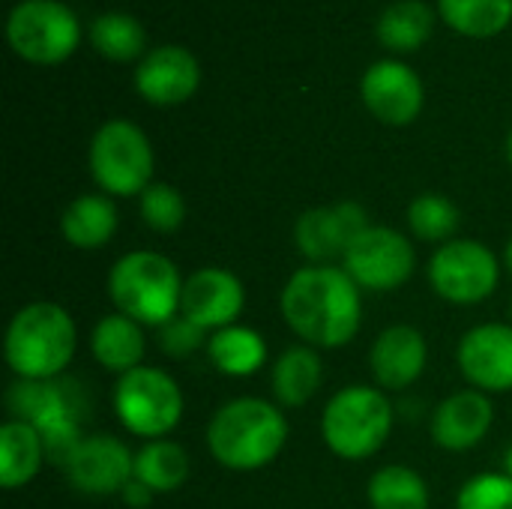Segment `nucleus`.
Returning <instances> with one entry per match:
<instances>
[{
  "mask_svg": "<svg viewBox=\"0 0 512 509\" xmlns=\"http://www.w3.org/2000/svg\"><path fill=\"white\" fill-rule=\"evenodd\" d=\"M507 159H510V165H512V132H510V138H507Z\"/></svg>",
  "mask_w": 512,
  "mask_h": 509,
  "instance_id": "c9c22d12",
  "label": "nucleus"
},
{
  "mask_svg": "<svg viewBox=\"0 0 512 509\" xmlns=\"http://www.w3.org/2000/svg\"><path fill=\"white\" fill-rule=\"evenodd\" d=\"M60 231L75 249H99L117 231V210L105 195H81L63 210Z\"/></svg>",
  "mask_w": 512,
  "mask_h": 509,
  "instance_id": "4be33fe9",
  "label": "nucleus"
},
{
  "mask_svg": "<svg viewBox=\"0 0 512 509\" xmlns=\"http://www.w3.org/2000/svg\"><path fill=\"white\" fill-rule=\"evenodd\" d=\"M87 39H90L93 51L102 54L111 63L141 60L144 57V48H147V30H144V24L135 15L117 12V9L96 15L93 24H90V30H87Z\"/></svg>",
  "mask_w": 512,
  "mask_h": 509,
  "instance_id": "5701e85b",
  "label": "nucleus"
},
{
  "mask_svg": "<svg viewBox=\"0 0 512 509\" xmlns=\"http://www.w3.org/2000/svg\"><path fill=\"white\" fill-rule=\"evenodd\" d=\"M207 339V330H201L198 324H192L189 318H174L162 327L159 333V348L171 357H186L192 351H198Z\"/></svg>",
  "mask_w": 512,
  "mask_h": 509,
  "instance_id": "2f4dec72",
  "label": "nucleus"
},
{
  "mask_svg": "<svg viewBox=\"0 0 512 509\" xmlns=\"http://www.w3.org/2000/svg\"><path fill=\"white\" fill-rule=\"evenodd\" d=\"M366 228V210L354 201H342L333 207L306 210L297 219L294 237L309 261H330L336 255H345L354 237Z\"/></svg>",
  "mask_w": 512,
  "mask_h": 509,
  "instance_id": "2eb2a0df",
  "label": "nucleus"
},
{
  "mask_svg": "<svg viewBox=\"0 0 512 509\" xmlns=\"http://www.w3.org/2000/svg\"><path fill=\"white\" fill-rule=\"evenodd\" d=\"M9 48L33 66H57L81 45L78 15L60 0H18L6 18Z\"/></svg>",
  "mask_w": 512,
  "mask_h": 509,
  "instance_id": "423d86ee",
  "label": "nucleus"
},
{
  "mask_svg": "<svg viewBox=\"0 0 512 509\" xmlns=\"http://www.w3.org/2000/svg\"><path fill=\"white\" fill-rule=\"evenodd\" d=\"M456 509H512V480L507 474L471 477L459 492Z\"/></svg>",
  "mask_w": 512,
  "mask_h": 509,
  "instance_id": "7c9ffc66",
  "label": "nucleus"
},
{
  "mask_svg": "<svg viewBox=\"0 0 512 509\" xmlns=\"http://www.w3.org/2000/svg\"><path fill=\"white\" fill-rule=\"evenodd\" d=\"M393 429V408L387 396L375 387H345L339 390L321 420L327 447L342 459L375 456Z\"/></svg>",
  "mask_w": 512,
  "mask_h": 509,
  "instance_id": "39448f33",
  "label": "nucleus"
},
{
  "mask_svg": "<svg viewBox=\"0 0 512 509\" xmlns=\"http://www.w3.org/2000/svg\"><path fill=\"white\" fill-rule=\"evenodd\" d=\"M492 426V402L480 390H462L444 399L432 420V435L444 450L477 447Z\"/></svg>",
  "mask_w": 512,
  "mask_h": 509,
  "instance_id": "a211bd4d",
  "label": "nucleus"
},
{
  "mask_svg": "<svg viewBox=\"0 0 512 509\" xmlns=\"http://www.w3.org/2000/svg\"><path fill=\"white\" fill-rule=\"evenodd\" d=\"M90 348H93L96 360L105 369L126 375V372L138 369L141 366V357H144V333H141V324L132 321L123 312L108 315V318H102L93 327Z\"/></svg>",
  "mask_w": 512,
  "mask_h": 509,
  "instance_id": "aec40b11",
  "label": "nucleus"
},
{
  "mask_svg": "<svg viewBox=\"0 0 512 509\" xmlns=\"http://www.w3.org/2000/svg\"><path fill=\"white\" fill-rule=\"evenodd\" d=\"M435 27V12L423 0H396L390 3L378 21L375 36L390 51H417L426 45Z\"/></svg>",
  "mask_w": 512,
  "mask_h": 509,
  "instance_id": "412c9836",
  "label": "nucleus"
},
{
  "mask_svg": "<svg viewBox=\"0 0 512 509\" xmlns=\"http://www.w3.org/2000/svg\"><path fill=\"white\" fill-rule=\"evenodd\" d=\"M108 294L114 306L138 324L165 327L174 321L183 297V282L174 267L159 252H129L108 276Z\"/></svg>",
  "mask_w": 512,
  "mask_h": 509,
  "instance_id": "20e7f679",
  "label": "nucleus"
},
{
  "mask_svg": "<svg viewBox=\"0 0 512 509\" xmlns=\"http://www.w3.org/2000/svg\"><path fill=\"white\" fill-rule=\"evenodd\" d=\"M66 474L84 495H123L135 480V456L114 435H90L69 447Z\"/></svg>",
  "mask_w": 512,
  "mask_h": 509,
  "instance_id": "9b49d317",
  "label": "nucleus"
},
{
  "mask_svg": "<svg viewBox=\"0 0 512 509\" xmlns=\"http://www.w3.org/2000/svg\"><path fill=\"white\" fill-rule=\"evenodd\" d=\"M45 441L42 432L27 420H12L0 429V486L21 489L42 468Z\"/></svg>",
  "mask_w": 512,
  "mask_h": 509,
  "instance_id": "6ab92c4d",
  "label": "nucleus"
},
{
  "mask_svg": "<svg viewBox=\"0 0 512 509\" xmlns=\"http://www.w3.org/2000/svg\"><path fill=\"white\" fill-rule=\"evenodd\" d=\"M321 360L312 348H288L273 366V393L279 405L300 408L321 387Z\"/></svg>",
  "mask_w": 512,
  "mask_h": 509,
  "instance_id": "a878e982",
  "label": "nucleus"
},
{
  "mask_svg": "<svg viewBox=\"0 0 512 509\" xmlns=\"http://www.w3.org/2000/svg\"><path fill=\"white\" fill-rule=\"evenodd\" d=\"M243 285L234 273L222 267H204L183 282L180 315L201 330H222L243 309Z\"/></svg>",
  "mask_w": 512,
  "mask_h": 509,
  "instance_id": "4468645a",
  "label": "nucleus"
},
{
  "mask_svg": "<svg viewBox=\"0 0 512 509\" xmlns=\"http://www.w3.org/2000/svg\"><path fill=\"white\" fill-rule=\"evenodd\" d=\"M114 411L132 435L159 441L180 423L183 396L171 375L153 366H138L120 375L114 387Z\"/></svg>",
  "mask_w": 512,
  "mask_h": 509,
  "instance_id": "6e6552de",
  "label": "nucleus"
},
{
  "mask_svg": "<svg viewBox=\"0 0 512 509\" xmlns=\"http://www.w3.org/2000/svg\"><path fill=\"white\" fill-rule=\"evenodd\" d=\"M408 225L420 240L438 243V240H450L459 228V210L450 198L444 195H420L411 201L408 207Z\"/></svg>",
  "mask_w": 512,
  "mask_h": 509,
  "instance_id": "c85d7f7f",
  "label": "nucleus"
},
{
  "mask_svg": "<svg viewBox=\"0 0 512 509\" xmlns=\"http://www.w3.org/2000/svg\"><path fill=\"white\" fill-rule=\"evenodd\" d=\"M90 174L108 195H141L153 177V147L132 120H108L90 141Z\"/></svg>",
  "mask_w": 512,
  "mask_h": 509,
  "instance_id": "0eeeda50",
  "label": "nucleus"
},
{
  "mask_svg": "<svg viewBox=\"0 0 512 509\" xmlns=\"http://www.w3.org/2000/svg\"><path fill=\"white\" fill-rule=\"evenodd\" d=\"M207 354L219 372L231 378H246L264 366L267 345L249 327H222L207 339Z\"/></svg>",
  "mask_w": 512,
  "mask_h": 509,
  "instance_id": "393cba45",
  "label": "nucleus"
},
{
  "mask_svg": "<svg viewBox=\"0 0 512 509\" xmlns=\"http://www.w3.org/2000/svg\"><path fill=\"white\" fill-rule=\"evenodd\" d=\"M141 219L162 234H171L186 219V201L183 195L168 183H153L141 192Z\"/></svg>",
  "mask_w": 512,
  "mask_h": 509,
  "instance_id": "c756f323",
  "label": "nucleus"
},
{
  "mask_svg": "<svg viewBox=\"0 0 512 509\" xmlns=\"http://www.w3.org/2000/svg\"><path fill=\"white\" fill-rule=\"evenodd\" d=\"M189 477V456L174 441H150L135 453V480L153 495L177 492Z\"/></svg>",
  "mask_w": 512,
  "mask_h": 509,
  "instance_id": "bb28decb",
  "label": "nucleus"
},
{
  "mask_svg": "<svg viewBox=\"0 0 512 509\" xmlns=\"http://www.w3.org/2000/svg\"><path fill=\"white\" fill-rule=\"evenodd\" d=\"M429 282L450 303H480L498 288V258L477 240H450L432 255Z\"/></svg>",
  "mask_w": 512,
  "mask_h": 509,
  "instance_id": "1a4fd4ad",
  "label": "nucleus"
},
{
  "mask_svg": "<svg viewBox=\"0 0 512 509\" xmlns=\"http://www.w3.org/2000/svg\"><path fill=\"white\" fill-rule=\"evenodd\" d=\"M504 261H507V270L512 273V240H510V246H507V255H504Z\"/></svg>",
  "mask_w": 512,
  "mask_h": 509,
  "instance_id": "f704fd0d",
  "label": "nucleus"
},
{
  "mask_svg": "<svg viewBox=\"0 0 512 509\" xmlns=\"http://www.w3.org/2000/svg\"><path fill=\"white\" fill-rule=\"evenodd\" d=\"M342 261H345V273L357 282V288L393 291L405 285L414 273V246L408 243L405 234L393 228L369 225L354 237Z\"/></svg>",
  "mask_w": 512,
  "mask_h": 509,
  "instance_id": "9d476101",
  "label": "nucleus"
},
{
  "mask_svg": "<svg viewBox=\"0 0 512 509\" xmlns=\"http://www.w3.org/2000/svg\"><path fill=\"white\" fill-rule=\"evenodd\" d=\"M438 15L468 39H492L512 24V0H438Z\"/></svg>",
  "mask_w": 512,
  "mask_h": 509,
  "instance_id": "b1692460",
  "label": "nucleus"
},
{
  "mask_svg": "<svg viewBox=\"0 0 512 509\" xmlns=\"http://www.w3.org/2000/svg\"><path fill=\"white\" fill-rule=\"evenodd\" d=\"M504 468H507V477L512 480V450L507 453V459H504Z\"/></svg>",
  "mask_w": 512,
  "mask_h": 509,
  "instance_id": "72a5a7b5",
  "label": "nucleus"
},
{
  "mask_svg": "<svg viewBox=\"0 0 512 509\" xmlns=\"http://www.w3.org/2000/svg\"><path fill=\"white\" fill-rule=\"evenodd\" d=\"M372 375L384 390H405L423 375L426 366V339L414 327H390L384 330L369 354Z\"/></svg>",
  "mask_w": 512,
  "mask_h": 509,
  "instance_id": "f3484780",
  "label": "nucleus"
},
{
  "mask_svg": "<svg viewBox=\"0 0 512 509\" xmlns=\"http://www.w3.org/2000/svg\"><path fill=\"white\" fill-rule=\"evenodd\" d=\"M459 369L480 390H512V327L483 324L465 333L459 345Z\"/></svg>",
  "mask_w": 512,
  "mask_h": 509,
  "instance_id": "dca6fc26",
  "label": "nucleus"
},
{
  "mask_svg": "<svg viewBox=\"0 0 512 509\" xmlns=\"http://www.w3.org/2000/svg\"><path fill=\"white\" fill-rule=\"evenodd\" d=\"M369 504L372 509H426L429 486L417 471L390 465L369 480Z\"/></svg>",
  "mask_w": 512,
  "mask_h": 509,
  "instance_id": "cd10ccee",
  "label": "nucleus"
},
{
  "mask_svg": "<svg viewBox=\"0 0 512 509\" xmlns=\"http://www.w3.org/2000/svg\"><path fill=\"white\" fill-rule=\"evenodd\" d=\"M75 342V324L63 306L30 303L6 330V363L30 384L48 381L72 363Z\"/></svg>",
  "mask_w": 512,
  "mask_h": 509,
  "instance_id": "7ed1b4c3",
  "label": "nucleus"
},
{
  "mask_svg": "<svg viewBox=\"0 0 512 509\" xmlns=\"http://www.w3.org/2000/svg\"><path fill=\"white\" fill-rule=\"evenodd\" d=\"M123 498L129 501V507H135V509H144L147 504H150V498H153V492L144 486V483H138V480H132L126 489H123Z\"/></svg>",
  "mask_w": 512,
  "mask_h": 509,
  "instance_id": "473e14b6",
  "label": "nucleus"
},
{
  "mask_svg": "<svg viewBox=\"0 0 512 509\" xmlns=\"http://www.w3.org/2000/svg\"><path fill=\"white\" fill-rule=\"evenodd\" d=\"M288 441V423L264 399H234L216 411L207 426L213 459L231 471H258L270 465Z\"/></svg>",
  "mask_w": 512,
  "mask_h": 509,
  "instance_id": "f03ea898",
  "label": "nucleus"
},
{
  "mask_svg": "<svg viewBox=\"0 0 512 509\" xmlns=\"http://www.w3.org/2000/svg\"><path fill=\"white\" fill-rule=\"evenodd\" d=\"M363 105L387 126H408L423 111V81L402 60H378L363 72L360 81Z\"/></svg>",
  "mask_w": 512,
  "mask_h": 509,
  "instance_id": "f8f14e48",
  "label": "nucleus"
},
{
  "mask_svg": "<svg viewBox=\"0 0 512 509\" xmlns=\"http://www.w3.org/2000/svg\"><path fill=\"white\" fill-rule=\"evenodd\" d=\"M201 84L198 57L183 45H159L135 66V90L150 105H180Z\"/></svg>",
  "mask_w": 512,
  "mask_h": 509,
  "instance_id": "ddd939ff",
  "label": "nucleus"
},
{
  "mask_svg": "<svg viewBox=\"0 0 512 509\" xmlns=\"http://www.w3.org/2000/svg\"><path fill=\"white\" fill-rule=\"evenodd\" d=\"M282 315L288 327L309 345L342 348L360 330V288L345 270L303 267L282 291Z\"/></svg>",
  "mask_w": 512,
  "mask_h": 509,
  "instance_id": "f257e3e1",
  "label": "nucleus"
}]
</instances>
